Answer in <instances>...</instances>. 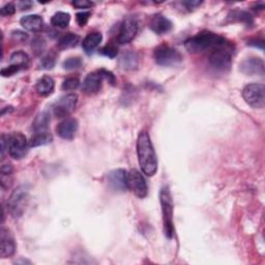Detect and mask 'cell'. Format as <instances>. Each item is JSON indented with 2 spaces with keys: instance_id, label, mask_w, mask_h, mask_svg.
<instances>
[{
  "instance_id": "cell-1",
  "label": "cell",
  "mask_w": 265,
  "mask_h": 265,
  "mask_svg": "<svg viewBox=\"0 0 265 265\" xmlns=\"http://www.w3.org/2000/svg\"><path fill=\"white\" fill-rule=\"evenodd\" d=\"M137 154L142 172L147 176H153L157 171V158L147 132H141L138 136Z\"/></svg>"
},
{
  "instance_id": "cell-2",
  "label": "cell",
  "mask_w": 265,
  "mask_h": 265,
  "mask_svg": "<svg viewBox=\"0 0 265 265\" xmlns=\"http://www.w3.org/2000/svg\"><path fill=\"white\" fill-rule=\"evenodd\" d=\"M226 44V40L220 35L214 32L204 31L187 40L185 47L191 53H202L208 50H215Z\"/></svg>"
},
{
  "instance_id": "cell-3",
  "label": "cell",
  "mask_w": 265,
  "mask_h": 265,
  "mask_svg": "<svg viewBox=\"0 0 265 265\" xmlns=\"http://www.w3.org/2000/svg\"><path fill=\"white\" fill-rule=\"evenodd\" d=\"M29 193L28 189L24 186L18 187L13 193L8 201V208L13 218H20L28 205Z\"/></svg>"
},
{
  "instance_id": "cell-4",
  "label": "cell",
  "mask_w": 265,
  "mask_h": 265,
  "mask_svg": "<svg viewBox=\"0 0 265 265\" xmlns=\"http://www.w3.org/2000/svg\"><path fill=\"white\" fill-rule=\"evenodd\" d=\"M163 221H164V230L168 238H172L174 234V226H173V200L171 193L168 187H164L161 190L160 194Z\"/></svg>"
},
{
  "instance_id": "cell-5",
  "label": "cell",
  "mask_w": 265,
  "mask_h": 265,
  "mask_svg": "<svg viewBox=\"0 0 265 265\" xmlns=\"http://www.w3.org/2000/svg\"><path fill=\"white\" fill-rule=\"evenodd\" d=\"M153 56L155 62L162 66H174L183 61L181 53L168 45L158 46L154 50Z\"/></svg>"
},
{
  "instance_id": "cell-6",
  "label": "cell",
  "mask_w": 265,
  "mask_h": 265,
  "mask_svg": "<svg viewBox=\"0 0 265 265\" xmlns=\"http://www.w3.org/2000/svg\"><path fill=\"white\" fill-rule=\"evenodd\" d=\"M242 97L251 107L262 109L265 105V86L262 83L246 85L242 91Z\"/></svg>"
},
{
  "instance_id": "cell-7",
  "label": "cell",
  "mask_w": 265,
  "mask_h": 265,
  "mask_svg": "<svg viewBox=\"0 0 265 265\" xmlns=\"http://www.w3.org/2000/svg\"><path fill=\"white\" fill-rule=\"evenodd\" d=\"M232 62V53L228 44L213 50L209 56V64L219 72H225L230 68Z\"/></svg>"
},
{
  "instance_id": "cell-8",
  "label": "cell",
  "mask_w": 265,
  "mask_h": 265,
  "mask_svg": "<svg viewBox=\"0 0 265 265\" xmlns=\"http://www.w3.org/2000/svg\"><path fill=\"white\" fill-rule=\"evenodd\" d=\"M9 153L15 160H22L28 152L26 137L21 133H15L9 136Z\"/></svg>"
},
{
  "instance_id": "cell-9",
  "label": "cell",
  "mask_w": 265,
  "mask_h": 265,
  "mask_svg": "<svg viewBox=\"0 0 265 265\" xmlns=\"http://www.w3.org/2000/svg\"><path fill=\"white\" fill-rule=\"evenodd\" d=\"M78 102V96L75 94H68L61 97L54 105H53V113L58 118L68 116L72 113Z\"/></svg>"
},
{
  "instance_id": "cell-10",
  "label": "cell",
  "mask_w": 265,
  "mask_h": 265,
  "mask_svg": "<svg viewBox=\"0 0 265 265\" xmlns=\"http://www.w3.org/2000/svg\"><path fill=\"white\" fill-rule=\"evenodd\" d=\"M28 65H29V56L23 51H17L13 53L11 56L10 65L6 68H3L2 75L4 77L13 76L16 73L19 72V70L27 68Z\"/></svg>"
},
{
  "instance_id": "cell-11",
  "label": "cell",
  "mask_w": 265,
  "mask_h": 265,
  "mask_svg": "<svg viewBox=\"0 0 265 265\" xmlns=\"http://www.w3.org/2000/svg\"><path fill=\"white\" fill-rule=\"evenodd\" d=\"M128 187L138 198H144L147 195V185L141 174L136 169L128 172Z\"/></svg>"
},
{
  "instance_id": "cell-12",
  "label": "cell",
  "mask_w": 265,
  "mask_h": 265,
  "mask_svg": "<svg viewBox=\"0 0 265 265\" xmlns=\"http://www.w3.org/2000/svg\"><path fill=\"white\" fill-rule=\"evenodd\" d=\"M138 32V22L134 17H128L123 20L120 29L117 41L119 44H128L132 42Z\"/></svg>"
},
{
  "instance_id": "cell-13",
  "label": "cell",
  "mask_w": 265,
  "mask_h": 265,
  "mask_svg": "<svg viewBox=\"0 0 265 265\" xmlns=\"http://www.w3.org/2000/svg\"><path fill=\"white\" fill-rule=\"evenodd\" d=\"M108 186L109 188L117 193H123L128 191V173L123 169H116L111 171L108 176Z\"/></svg>"
},
{
  "instance_id": "cell-14",
  "label": "cell",
  "mask_w": 265,
  "mask_h": 265,
  "mask_svg": "<svg viewBox=\"0 0 265 265\" xmlns=\"http://www.w3.org/2000/svg\"><path fill=\"white\" fill-rule=\"evenodd\" d=\"M104 80L105 79L101 70L88 74L83 82V86H82L83 93L88 96L98 94L101 91Z\"/></svg>"
},
{
  "instance_id": "cell-15",
  "label": "cell",
  "mask_w": 265,
  "mask_h": 265,
  "mask_svg": "<svg viewBox=\"0 0 265 265\" xmlns=\"http://www.w3.org/2000/svg\"><path fill=\"white\" fill-rule=\"evenodd\" d=\"M240 70L249 76H262L264 75V62L258 57H250L244 59L240 65Z\"/></svg>"
},
{
  "instance_id": "cell-16",
  "label": "cell",
  "mask_w": 265,
  "mask_h": 265,
  "mask_svg": "<svg viewBox=\"0 0 265 265\" xmlns=\"http://www.w3.org/2000/svg\"><path fill=\"white\" fill-rule=\"evenodd\" d=\"M79 129L78 120L75 118H66L57 127V134L64 140H72Z\"/></svg>"
},
{
  "instance_id": "cell-17",
  "label": "cell",
  "mask_w": 265,
  "mask_h": 265,
  "mask_svg": "<svg viewBox=\"0 0 265 265\" xmlns=\"http://www.w3.org/2000/svg\"><path fill=\"white\" fill-rule=\"evenodd\" d=\"M150 29L156 34H167L172 29V22L163 15H154L149 22Z\"/></svg>"
},
{
  "instance_id": "cell-18",
  "label": "cell",
  "mask_w": 265,
  "mask_h": 265,
  "mask_svg": "<svg viewBox=\"0 0 265 265\" xmlns=\"http://www.w3.org/2000/svg\"><path fill=\"white\" fill-rule=\"evenodd\" d=\"M16 243L9 230L2 229V245H0V256L2 258L11 257L15 254Z\"/></svg>"
},
{
  "instance_id": "cell-19",
  "label": "cell",
  "mask_w": 265,
  "mask_h": 265,
  "mask_svg": "<svg viewBox=\"0 0 265 265\" xmlns=\"http://www.w3.org/2000/svg\"><path fill=\"white\" fill-rule=\"evenodd\" d=\"M21 25L28 31L39 32L44 26L43 18L39 15H28L23 17L20 20Z\"/></svg>"
},
{
  "instance_id": "cell-20",
  "label": "cell",
  "mask_w": 265,
  "mask_h": 265,
  "mask_svg": "<svg viewBox=\"0 0 265 265\" xmlns=\"http://www.w3.org/2000/svg\"><path fill=\"white\" fill-rule=\"evenodd\" d=\"M103 41V35L100 32H93L87 35V37L82 42V48L87 53V54H92V53L100 46Z\"/></svg>"
},
{
  "instance_id": "cell-21",
  "label": "cell",
  "mask_w": 265,
  "mask_h": 265,
  "mask_svg": "<svg viewBox=\"0 0 265 265\" xmlns=\"http://www.w3.org/2000/svg\"><path fill=\"white\" fill-rule=\"evenodd\" d=\"M55 82L51 77L44 76L37 83V91L41 96L47 97L54 92Z\"/></svg>"
},
{
  "instance_id": "cell-22",
  "label": "cell",
  "mask_w": 265,
  "mask_h": 265,
  "mask_svg": "<svg viewBox=\"0 0 265 265\" xmlns=\"http://www.w3.org/2000/svg\"><path fill=\"white\" fill-rule=\"evenodd\" d=\"M139 63L138 55L135 52H126L125 54H122L119 60V64L123 69L132 70L137 68Z\"/></svg>"
},
{
  "instance_id": "cell-23",
  "label": "cell",
  "mask_w": 265,
  "mask_h": 265,
  "mask_svg": "<svg viewBox=\"0 0 265 265\" xmlns=\"http://www.w3.org/2000/svg\"><path fill=\"white\" fill-rule=\"evenodd\" d=\"M50 123V115L47 112H43L37 116L33 121V130L35 133H45L48 132Z\"/></svg>"
},
{
  "instance_id": "cell-24",
  "label": "cell",
  "mask_w": 265,
  "mask_h": 265,
  "mask_svg": "<svg viewBox=\"0 0 265 265\" xmlns=\"http://www.w3.org/2000/svg\"><path fill=\"white\" fill-rule=\"evenodd\" d=\"M12 176H13V167L10 163L2 166L0 171V181H2V188L8 190L12 186Z\"/></svg>"
},
{
  "instance_id": "cell-25",
  "label": "cell",
  "mask_w": 265,
  "mask_h": 265,
  "mask_svg": "<svg viewBox=\"0 0 265 265\" xmlns=\"http://www.w3.org/2000/svg\"><path fill=\"white\" fill-rule=\"evenodd\" d=\"M80 41L79 35L72 33V32H68L60 38V40L58 41V47L60 49H68V48H73L75 46L78 45Z\"/></svg>"
},
{
  "instance_id": "cell-26",
  "label": "cell",
  "mask_w": 265,
  "mask_h": 265,
  "mask_svg": "<svg viewBox=\"0 0 265 265\" xmlns=\"http://www.w3.org/2000/svg\"><path fill=\"white\" fill-rule=\"evenodd\" d=\"M52 136L48 133H35L34 136L30 140V146L31 147H38V146H43L47 145L52 142Z\"/></svg>"
},
{
  "instance_id": "cell-27",
  "label": "cell",
  "mask_w": 265,
  "mask_h": 265,
  "mask_svg": "<svg viewBox=\"0 0 265 265\" xmlns=\"http://www.w3.org/2000/svg\"><path fill=\"white\" fill-rule=\"evenodd\" d=\"M70 22V16L67 13L64 12H58L54 16L52 17L51 23L53 26L58 27V28H65L68 26Z\"/></svg>"
},
{
  "instance_id": "cell-28",
  "label": "cell",
  "mask_w": 265,
  "mask_h": 265,
  "mask_svg": "<svg viewBox=\"0 0 265 265\" xmlns=\"http://www.w3.org/2000/svg\"><path fill=\"white\" fill-rule=\"evenodd\" d=\"M79 86H80V80L77 77H70L63 81L61 88L63 91L72 92V91L77 90Z\"/></svg>"
},
{
  "instance_id": "cell-29",
  "label": "cell",
  "mask_w": 265,
  "mask_h": 265,
  "mask_svg": "<svg viewBox=\"0 0 265 265\" xmlns=\"http://www.w3.org/2000/svg\"><path fill=\"white\" fill-rule=\"evenodd\" d=\"M81 65H82V59L79 57H70L63 62V67L68 70L79 68Z\"/></svg>"
},
{
  "instance_id": "cell-30",
  "label": "cell",
  "mask_w": 265,
  "mask_h": 265,
  "mask_svg": "<svg viewBox=\"0 0 265 265\" xmlns=\"http://www.w3.org/2000/svg\"><path fill=\"white\" fill-rule=\"evenodd\" d=\"M55 65V56L53 54L46 55L41 61V68L43 69H52Z\"/></svg>"
},
{
  "instance_id": "cell-31",
  "label": "cell",
  "mask_w": 265,
  "mask_h": 265,
  "mask_svg": "<svg viewBox=\"0 0 265 265\" xmlns=\"http://www.w3.org/2000/svg\"><path fill=\"white\" fill-rule=\"evenodd\" d=\"M101 53H102L103 55L107 56L109 58H114L117 55L118 50H117L116 47H114L112 45H109V46H106L105 48H103L102 51H101Z\"/></svg>"
},
{
  "instance_id": "cell-32",
  "label": "cell",
  "mask_w": 265,
  "mask_h": 265,
  "mask_svg": "<svg viewBox=\"0 0 265 265\" xmlns=\"http://www.w3.org/2000/svg\"><path fill=\"white\" fill-rule=\"evenodd\" d=\"M90 16H91V13L90 12H82V13H79L77 14V17H76V20H77V23L83 27L87 24L88 20H90Z\"/></svg>"
},
{
  "instance_id": "cell-33",
  "label": "cell",
  "mask_w": 265,
  "mask_h": 265,
  "mask_svg": "<svg viewBox=\"0 0 265 265\" xmlns=\"http://www.w3.org/2000/svg\"><path fill=\"white\" fill-rule=\"evenodd\" d=\"M15 12H16V7L14 4H8L0 10V14L3 16H12L15 14Z\"/></svg>"
},
{
  "instance_id": "cell-34",
  "label": "cell",
  "mask_w": 265,
  "mask_h": 265,
  "mask_svg": "<svg viewBox=\"0 0 265 265\" xmlns=\"http://www.w3.org/2000/svg\"><path fill=\"white\" fill-rule=\"evenodd\" d=\"M101 72H102L103 77H104L105 80H107L111 85H115L116 79H115L114 75L111 72H109V70H106V69H101Z\"/></svg>"
},
{
  "instance_id": "cell-35",
  "label": "cell",
  "mask_w": 265,
  "mask_h": 265,
  "mask_svg": "<svg viewBox=\"0 0 265 265\" xmlns=\"http://www.w3.org/2000/svg\"><path fill=\"white\" fill-rule=\"evenodd\" d=\"M32 48H33V50H35V52H42L43 51V49L45 48V42H44V40L43 39H41V38H37V39H35L34 40V42L32 43Z\"/></svg>"
},
{
  "instance_id": "cell-36",
  "label": "cell",
  "mask_w": 265,
  "mask_h": 265,
  "mask_svg": "<svg viewBox=\"0 0 265 265\" xmlns=\"http://www.w3.org/2000/svg\"><path fill=\"white\" fill-rule=\"evenodd\" d=\"M73 6L77 9H90L94 6V4L87 2V0H78V2L73 3Z\"/></svg>"
},
{
  "instance_id": "cell-37",
  "label": "cell",
  "mask_w": 265,
  "mask_h": 265,
  "mask_svg": "<svg viewBox=\"0 0 265 265\" xmlns=\"http://www.w3.org/2000/svg\"><path fill=\"white\" fill-rule=\"evenodd\" d=\"M28 38V35L22 31H14L13 32V39L17 42H24L25 40H27Z\"/></svg>"
},
{
  "instance_id": "cell-38",
  "label": "cell",
  "mask_w": 265,
  "mask_h": 265,
  "mask_svg": "<svg viewBox=\"0 0 265 265\" xmlns=\"http://www.w3.org/2000/svg\"><path fill=\"white\" fill-rule=\"evenodd\" d=\"M202 3L201 2H189V3H184V5L188 8V9H195L197 7H199Z\"/></svg>"
}]
</instances>
